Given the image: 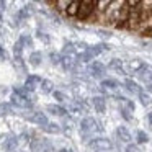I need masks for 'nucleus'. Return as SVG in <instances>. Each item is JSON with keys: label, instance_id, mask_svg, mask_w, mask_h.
<instances>
[{"label": "nucleus", "instance_id": "1", "mask_svg": "<svg viewBox=\"0 0 152 152\" xmlns=\"http://www.w3.org/2000/svg\"><path fill=\"white\" fill-rule=\"evenodd\" d=\"M79 129L83 136H92L93 132H100L102 131V124L96 121L93 116H85V118L80 121Z\"/></svg>", "mask_w": 152, "mask_h": 152}, {"label": "nucleus", "instance_id": "2", "mask_svg": "<svg viewBox=\"0 0 152 152\" xmlns=\"http://www.w3.org/2000/svg\"><path fill=\"white\" fill-rule=\"evenodd\" d=\"M88 147L95 152H110L113 151L115 144L111 142V139L105 137V136H98V137H92V141H88Z\"/></svg>", "mask_w": 152, "mask_h": 152}, {"label": "nucleus", "instance_id": "3", "mask_svg": "<svg viewBox=\"0 0 152 152\" xmlns=\"http://www.w3.org/2000/svg\"><path fill=\"white\" fill-rule=\"evenodd\" d=\"M21 118H25L26 121H30V123H33V124H36V126H44L49 119H48V116H46V113H43V111H36V110H26V115H21Z\"/></svg>", "mask_w": 152, "mask_h": 152}, {"label": "nucleus", "instance_id": "4", "mask_svg": "<svg viewBox=\"0 0 152 152\" xmlns=\"http://www.w3.org/2000/svg\"><path fill=\"white\" fill-rule=\"evenodd\" d=\"M10 103L13 105V108H20V110H33V102L30 98H25V96H20L17 93L10 96Z\"/></svg>", "mask_w": 152, "mask_h": 152}, {"label": "nucleus", "instance_id": "5", "mask_svg": "<svg viewBox=\"0 0 152 152\" xmlns=\"http://www.w3.org/2000/svg\"><path fill=\"white\" fill-rule=\"evenodd\" d=\"M46 111L51 113L53 116H59V118H67L69 116V110L62 105H48Z\"/></svg>", "mask_w": 152, "mask_h": 152}, {"label": "nucleus", "instance_id": "6", "mask_svg": "<svg viewBox=\"0 0 152 152\" xmlns=\"http://www.w3.org/2000/svg\"><path fill=\"white\" fill-rule=\"evenodd\" d=\"M115 134H116V137L119 139L121 142H131L132 141V134H131V131H129L126 126H118L116 128V131H115Z\"/></svg>", "mask_w": 152, "mask_h": 152}, {"label": "nucleus", "instance_id": "7", "mask_svg": "<svg viewBox=\"0 0 152 152\" xmlns=\"http://www.w3.org/2000/svg\"><path fill=\"white\" fill-rule=\"evenodd\" d=\"M18 144H20V139H18V136H15V134L8 136V137L5 139V142H4L5 152H17Z\"/></svg>", "mask_w": 152, "mask_h": 152}, {"label": "nucleus", "instance_id": "8", "mask_svg": "<svg viewBox=\"0 0 152 152\" xmlns=\"http://www.w3.org/2000/svg\"><path fill=\"white\" fill-rule=\"evenodd\" d=\"M92 106L95 108L96 113H105L106 111V100L103 95H95L92 98Z\"/></svg>", "mask_w": 152, "mask_h": 152}, {"label": "nucleus", "instance_id": "9", "mask_svg": "<svg viewBox=\"0 0 152 152\" xmlns=\"http://www.w3.org/2000/svg\"><path fill=\"white\" fill-rule=\"evenodd\" d=\"M44 142H46V139H44V137L33 136V137H31V141L28 142V144H30V151H31V152H43Z\"/></svg>", "mask_w": 152, "mask_h": 152}, {"label": "nucleus", "instance_id": "10", "mask_svg": "<svg viewBox=\"0 0 152 152\" xmlns=\"http://www.w3.org/2000/svg\"><path fill=\"white\" fill-rule=\"evenodd\" d=\"M41 129L44 132H48V134H61L62 132V126L57 124V123H51V121H48L44 126H41Z\"/></svg>", "mask_w": 152, "mask_h": 152}, {"label": "nucleus", "instance_id": "11", "mask_svg": "<svg viewBox=\"0 0 152 152\" xmlns=\"http://www.w3.org/2000/svg\"><path fill=\"white\" fill-rule=\"evenodd\" d=\"M39 83H41V79L38 75H30L26 79V82H25V88H26L28 92H34Z\"/></svg>", "mask_w": 152, "mask_h": 152}, {"label": "nucleus", "instance_id": "12", "mask_svg": "<svg viewBox=\"0 0 152 152\" xmlns=\"http://www.w3.org/2000/svg\"><path fill=\"white\" fill-rule=\"evenodd\" d=\"M123 85H124L126 92H129L131 95H137L139 92H142L141 87H139L136 82H132V80H124V83H123Z\"/></svg>", "mask_w": 152, "mask_h": 152}, {"label": "nucleus", "instance_id": "13", "mask_svg": "<svg viewBox=\"0 0 152 152\" xmlns=\"http://www.w3.org/2000/svg\"><path fill=\"white\" fill-rule=\"evenodd\" d=\"M13 105L10 102H4L0 103V118H4V116H8V115H13Z\"/></svg>", "mask_w": 152, "mask_h": 152}, {"label": "nucleus", "instance_id": "14", "mask_svg": "<svg viewBox=\"0 0 152 152\" xmlns=\"http://www.w3.org/2000/svg\"><path fill=\"white\" fill-rule=\"evenodd\" d=\"M90 70H92L93 77H102L103 74H105V66L100 64V62H93L92 66H90Z\"/></svg>", "mask_w": 152, "mask_h": 152}, {"label": "nucleus", "instance_id": "15", "mask_svg": "<svg viewBox=\"0 0 152 152\" xmlns=\"http://www.w3.org/2000/svg\"><path fill=\"white\" fill-rule=\"evenodd\" d=\"M102 87H103V90H116L119 87V83L113 79H105V80H102Z\"/></svg>", "mask_w": 152, "mask_h": 152}, {"label": "nucleus", "instance_id": "16", "mask_svg": "<svg viewBox=\"0 0 152 152\" xmlns=\"http://www.w3.org/2000/svg\"><path fill=\"white\" fill-rule=\"evenodd\" d=\"M142 67H144V64H142L141 61H137V59L131 61V62L128 64V70H129V72H132V74H137Z\"/></svg>", "mask_w": 152, "mask_h": 152}, {"label": "nucleus", "instance_id": "17", "mask_svg": "<svg viewBox=\"0 0 152 152\" xmlns=\"http://www.w3.org/2000/svg\"><path fill=\"white\" fill-rule=\"evenodd\" d=\"M119 115H121V118L124 119V121H129V123H131L132 119H134V118H132V111H131L129 108H126V106H123V105L119 106Z\"/></svg>", "mask_w": 152, "mask_h": 152}, {"label": "nucleus", "instance_id": "18", "mask_svg": "<svg viewBox=\"0 0 152 152\" xmlns=\"http://www.w3.org/2000/svg\"><path fill=\"white\" fill-rule=\"evenodd\" d=\"M137 98H139V102H141L142 106H151V105H152L151 95H147L145 92H139V93H137Z\"/></svg>", "mask_w": 152, "mask_h": 152}, {"label": "nucleus", "instance_id": "19", "mask_svg": "<svg viewBox=\"0 0 152 152\" xmlns=\"http://www.w3.org/2000/svg\"><path fill=\"white\" fill-rule=\"evenodd\" d=\"M136 142L137 144H147L149 142V136L145 131H137L136 132Z\"/></svg>", "mask_w": 152, "mask_h": 152}, {"label": "nucleus", "instance_id": "20", "mask_svg": "<svg viewBox=\"0 0 152 152\" xmlns=\"http://www.w3.org/2000/svg\"><path fill=\"white\" fill-rule=\"evenodd\" d=\"M39 87H41V92H43V93H51L54 90L53 82H49V80H41Z\"/></svg>", "mask_w": 152, "mask_h": 152}, {"label": "nucleus", "instance_id": "21", "mask_svg": "<svg viewBox=\"0 0 152 152\" xmlns=\"http://www.w3.org/2000/svg\"><path fill=\"white\" fill-rule=\"evenodd\" d=\"M13 93H17L20 96H25V98H30V92L25 87H13Z\"/></svg>", "mask_w": 152, "mask_h": 152}, {"label": "nucleus", "instance_id": "22", "mask_svg": "<svg viewBox=\"0 0 152 152\" xmlns=\"http://www.w3.org/2000/svg\"><path fill=\"white\" fill-rule=\"evenodd\" d=\"M124 152H141V149H139L137 144H134V142H128L124 147Z\"/></svg>", "mask_w": 152, "mask_h": 152}, {"label": "nucleus", "instance_id": "23", "mask_svg": "<svg viewBox=\"0 0 152 152\" xmlns=\"http://www.w3.org/2000/svg\"><path fill=\"white\" fill-rule=\"evenodd\" d=\"M30 62H31V66H39L41 64V54H31V57H30Z\"/></svg>", "mask_w": 152, "mask_h": 152}, {"label": "nucleus", "instance_id": "24", "mask_svg": "<svg viewBox=\"0 0 152 152\" xmlns=\"http://www.w3.org/2000/svg\"><path fill=\"white\" fill-rule=\"evenodd\" d=\"M121 61H118V59H113L111 62H110V67L111 69H115V70H119V72H123V69H121Z\"/></svg>", "mask_w": 152, "mask_h": 152}, {"label": "nucleus", "instance_id": "25", "mask_svg": "<svg viewBox=\"0 0 152 152\" xmlns=\"http://www.w3.org/2000/svg\"><path fill=\"white\" fill-rule=\"evenodd\" d=\"M53 96H54V98H56L59 103H62V102H66V100H67V96L64 95L62 92H53Z\"/></svg>", "mask_w": 152, "mask_h": 152}, {"label": "nucleus", "instance_id": "26", "mask_svg": "<svg viewBox=\"0 0 152 152\" xmlns=\"http://www.w3.org/2000/svg\"><path fill=\"white\" fill-rule=\"evenodd\" d=\"M31 137H33V136H31V132H30V131H25L23 134L18 136V139H20V141H25V142H30V141H31Z\"/></svg>", "mask_w": 152, "mask_h": 152}, {"label": "nucleus", "instance_id": "27", "mask_svg": "<svg viewBox=\"0 0 152 152\" xmlns=\"http://www.w3.org/2000/svg\"><path fill=\"white\" fill-rule=\"evenodd\" d=\"M62 67L66 70H70V69H72V61H70V59H62Z\"/></svg>", "mask_w": 152, "mask_h": 152}, {"label": "nucleus", "instance_id": "28", "mask_svg": "<svg viewBox=\"0 0 152 152\" xmlns=\"http://www.w3.org/2000/svg\"><path fill=\"white\" fill-rule=\"evenodd\" d=\"M56 152H74L72 149H69V147H61V149H57Z\"/></svg>", "mask_w": 152, "mask_h": 152}, {"label": "nucleus", "instance_id": "29", "mask_svg": "<svg viewBox=\"0 0 152 152\" xmlns=\"http://www.w3.org/2000/svg\"><path fill=\"white\" fill-rule=\"evenodd\" d=\"M147 123H149V126H151V129H152V113L147 115Z\"/></svg>", "mask_w": 152, "mask_h": 152}, {"label": "nucleus", "instance_id": "30", "mask_svg": "<svg viewBox=\"0 0 152 152\" xmlns=\"http://www.w3.org/2000/svg\"><path fill=\"white\" fill-rule=\"evenodd\" d=\"M147 92L152 93V83H147Z\"/></svg>", "mask_w": 152, "mask_h": 152}]
</instances>
